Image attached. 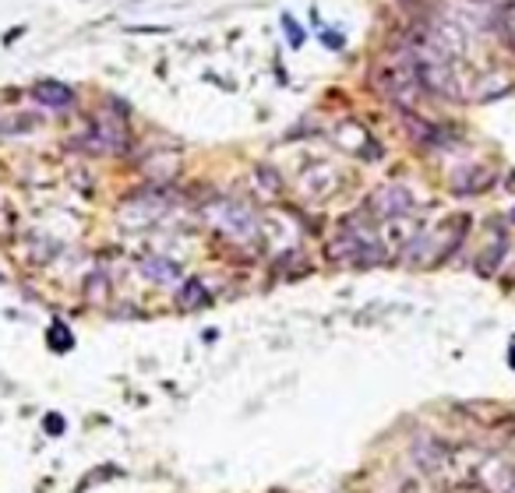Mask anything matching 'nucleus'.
<instances>
[{
    "instance_id": "1",
    "label": "nucleus",
    "mask_w": 515,
    "mask_h": 493,
    "mask_svg": "<svg viewBox=\"0 0 515 493\" xmlns=\"http://www.w3.org/2000/svg\"><path fill=\"white\" fill-rule=\"evenodd\" d=\"M466 226H470V218L462 215V218L441 222L438 229H420V233L410 240V247L403 250V261H406V265H420V268L441 265V261L459 247V240L466 236Z\"/></svg>"
},
{
    "instance_id": "2",
    "label": "nucleus",
    "mask_w": 515,
    "mask_h": 493,
    "mask_svg": "<svg viewBox=\"0 0 515 493\" xmlns=\"http://www.w3.org/2000/svg\"><path fill=\"white\" fill-rule=\"evenodd\" d=\"M205 218L215 226V233H222V236H229V240H237V243L258 240V215H254V208H247L244 201H233V197L215 201L212 208H205Z\"/></svg>"
},
{
    "instance_id": "3",
    "label": "nucleus",
    "mask_w": 515,
    "mask_h": 493,
    "mask_svg": "<svg viewBox=\"0 0 515 493\" xmlns=\"http://www.w3.org/2000/svg\"><path fill=\"white\" fill-rule=\"evenodd\" d=\"M75 145L89 155H120V152H127V127L106 113L89 116V127H85V134L75 138Z\"/></svg>"
},
{
    "instance_id": "4",
    "label": "nucleus",
    "mask_w": 515,
    "mask_h": 493,
    "mask_svg": "<svg viewBox=\"0 0 515 493\" xmlns=\"http://www.w3.org/2000/svg\"><path fill=\"white\" fill-rule=\"evenodd\" d=\"M364 211L374 218V222H392V218H403L413 211V194L403 184H381L374 194L367 197Z\"/></svg>"
},
{
    "instance_id": "5",
    "label": "nucleus",
    "mask_w": 515,
    "mask_h": 493,
    "mask_svg": "<svg viewBox=\"0 0 515 493\" xmlns=\"http://www.w3.org/2000/svg\"><path fill=\"white\" fill-rule=\"evenodd\" d=\"M335 145L346 152V155H357V159H367V162H374V159H381V145L371 138V131L367 127H360V123H342V127H335Z\"/></svg>"
},
{
    "instance_id": "6",
    "label": "nucleus",
    "mask_w": 515,
    "mask_h": 493,
    "mask_svg": "<svg viewBox=\"0 0 515 493\" xmlns=\"http://www.w3.org/2000/svg\"><path fill=\"white\" fill-rule=\"evenodd\" d=\"M335 187H339V173L328 162H314V166H308L300 173V194L308 201H321V197L332 194Z\"/></svg>"
},
{
    "instance_id": "7",
    "label": "nucleus",
    "mask_w": 515,
    "mask_h": 493,
    "mask_svg": "<svg viewBox=\"0 0 515 493\" xmlns=\"http://www.w3.org/2000/svg\"><path fill=\"white\" fill-rule=\"evenodd\" d=\"M403 123H406V131H410V138L416 145H423V148H441V145H448L452 141V131H445L441 123H430V120H423V116H416L413 109L403 113Z\"/></svg>"
},
{
    "instance_id": "8",
    "label": "nucleus",
    "mask_w": 515,
    "mask_h": 493,
    "mask_svg": "<svg viewBox=\"0 0 515 493\" xmlns=\"http://www.w3.org/2000/svg\"><path fill=\"white\" fill-rule=\"evenodd\" d=\"M413 462L423 469V472H441L445 465H448V448L438 441V437H430V433H420L416 441H413Z\"/></svg>"
},
{
    "instance_id": "9",
    "label": "nucleus",
    "mask_w": 515,
    "mask_h": 493,
    "mask_svg": "<svg viewBox=\"0 0 515 493\" xmlns=\"http://www.w3.org/2000/svg\"><path fill=\"white\" fill-rule=\"evenodd\" d=\"M32 99L39 106H50V109H71L75 106V89H67L64 82H36L32 85Z\"/></svg>"
},
{
    "instance_id": "10",
    "label": "nucleus",
    "mask_w": 515,
    "mask_h": 493,
    "mask_svg": "<svg viewBox=\"0 0 515 493\" xmlns=\"http://www.w3.org/2000/svg\"><path fill=\"white\" fill-rule=\"evenodd\" d=\"M491 184H494V173L484 170V166H466L462 173L452 177V191H455V194H480V191H487Z\"/></svg>"
},
{
    "instance_id": "11",
    "label": "nucleus",
    "mask_w": 515,
    "mask_h": 493,
    "mask_svg": "<svg viewBox=\"0 0 515 493\" xmlns=\"http://www.w3.org/2000/svg\"><path fill=\"white\" fill-rule=\"evenodd\" d=\"M141 275L152 279L156 286H170V282L180 279V265L170 261V257H145L141 261Z\"/></svg>"
},
{
    "instance_id": "12",
    "label": "nucleus",
    "mask_w": 515,
    "mask_h": 493,
    "mask_svg": "<svg viewBox=\"0 0 515 493\" xmlns=\"http://www.w3.org/2000/svg\"><path fill=\"white\" fill-rule=\"evenodd\" d=\"M208 303H212V296H208L202 279L184 282V289H180V296H177V306H180V310H202V306H208Z\"/></svg>"
},
{
    "instance_id": "13",
    "label": "nucleus",
    "mask_w": 515,
    "mask_h": 493,
    "mask_svg": "<svg viewBox=\"0 0 515 493\" xmlns=\"http://www.w3.org/2000/svg\"><path fill=\"white\" fill-rule=\"evenodd\" d=\"M57 250H60V247H57L53 240H46V236H36V240H32V247H28V257H32V261H39V265H46V261H50Z\"/></svg>"
},
{
    "instance_id": "14",
    "label": "nucleus",
    "mask_w": 515,
    "mask_h": 493,
    "mask_svg": "<svg viewBox=\"0 0 515 493\" xmlns=\"http://www.w3.org/2000/svg\"><path fill=\"white\" fill-rule=\"evenodd\" d=\"M46 338H50V345H53L57 353H67V349L75 345V338H71V331H67V328H64L60 321H57V324L50 328V335H46Z\"/></svg>"
},
{
    "instance_id": "15",
    "label": "nucleus",
    "mask_w": 515,
    "mask_h": 493,
    "mask_svg": "<svg viewBox=\"0 0 515 493\" xmlns=\"http://www.w3.org/2000/svg\"><path fill=\"white\" fill-rule=\"evenodd\" d=\"M502 254H505V236L494 240V250H484V257H480V272H494L498 261H502Z\"/></svg>"
},
{
    "instance_id": "16",
    "label": "nucleus",
    "mask_w": 515,
    "mask_h": 493,
    "mask_svg": "<svg viewBox=\"0 0 515 493\" xmlns=\"http://www.w3.org/2000/svg\"><path fill=\"white\" fill-rule=\"evenodd\" d=\"M109 286V279H106V272H92L89 275V282H85V289H89V299L92 303H99L103 299V289Z\"/></svg>"
},
{
    "instance_id": "17",
    "label": "nucleus",
    "mask_w": 515,
    "mask_h": 493,
    "mask_svg": "<svg viewBox=\"0 0 515 493\" xmlns=\"http://www.w3.org/2000/svg\"><path fill=\"white\" fill-rule=\"evenodd\" d=\"M254 173H258V180H265V191H269V194H279V191H283V180L276 177L272 166H258Z\"/></svg>"
},
{
    "instance_id": "18",
    "label": "nucleus",
    "mask_w": 515,
    "mask_h": 493,
    "mask_svg": "<svg viewBox=\"0 0 515 493\" xmlns=\"http://www.w3.org/2000/svg\"><path fill=\"white\" fill-rule=\"evenodd\" d=\"M279 21H283V28H286V35H290V43H293V46H300V43H304V32H300V25L293 21V14H283Z\"/></svg>"
},
{
    "instance_id": "19",
    "label": "nucleus",
    "mask_w": 515,
    "mask_h": 493,
    "mask_svg": "<svg viewBox=\"0 0 515 493\" xmlns=\"http://www.w3.org/2000/svg\"><path fill=\"white\" fill-rule=\"evenodd\" d=\"M342 43H346V39H342L339 32H325V46H328V50H342Z\"/></svg>"
},
{
    "instance_id": "20",
    "label": "nucleus",
    "mask_w": 515,
    "mask_h": 493,
    "mask_svg": "<svg viewBox=\"0 0 515 493\" xmlns=\"http://www.w3.org/2000/svg\"><path fill=\"white\" fill-rule=\"evenodd\" d=\"M46 430H57V433H60V430H64V419H60V416H50V419H46Z\"/></svg>"
}]
</instances>
